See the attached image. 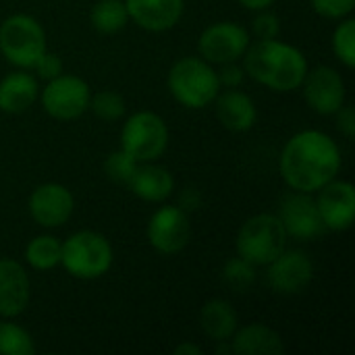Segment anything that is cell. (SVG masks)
Listing matches in <instances>:
<instances>
[{
  "instance_id": "6da1fadb",
  "label": "cell",
  "mask_w": 355,
  "mask_h": 355,
  "mask_svg": "<svg viewBox=\"0 0 355 355\" xmlns=\"http://www.w3.org/2000/svg\"><path fill=\"white\" fill-rule=\"evenodd\" d=\"M279 168L291 189L314 193L337 177L341 152L327 133L302 131L285 144Z\"/></svg>"
},
{
  "instance_id": "7a4b0ae2",
  "label": "cell",
  "mask_w": 355,
  "mask_h": 355,
  "mask_svg": "<svg viewBox=\"0 0 355 355\" xmlns=\"http://www.w3.org/2000/svg\"><path fill=\"white\" fill-rule=\"evenodd\" d=\"M243 60L245 73L275 92H293L302 87L308 73L306 56L279 40H258L256 44H250Z\"/></svg>"
},
{
  "instance_id": "3957f363",
  "label": "cell",
  "mask_w": 355,
  "mask_h": 355,
  "mask_svg": "<svg viewBox=\"0 0 355 355\" xmlns=\"http://www.w3.org/2000/svg\"><path fill=\"white\" fill-rule=\"evenodd\" d=\"M168 89L179 104L198 110L214 102L220 92V81L208 60L187 56L173 64L168 73Z\"/></svg>"
},
{
  "instance_id": "277c9868",
  "label": "cell",
  "mask_w": 355,
  "mask_h": 355,
  "mask_svg": "<svg viewBox=\"0 0 355 355\" xmlns=\"http://www.w3.org/2000/svg\"><path fill=\"white\" fill-rule=\"evenodd\" d=\"M60 264L75 279H98L112 266V248L104 235L79 231L60 243Z\"/></svg>"
},
{
  "instance_id": "5b68a950",
  "label": "cell",
  "mask_w": 355,
  "mask_h": 355,
  "mask_svg": "<svg viewBox=\"0 0 355 355\" xmlns=\"http://www.w3.org/2000/svg\"><path fill=\"white\" fill-rule=\"evenodd\" d=\"M287 231L279 216L256 214L237 233V252L254 266H268L287 248Z\"/></svg>"
},
{
  "instance_id": "8992f818",
  "label": "cell",
  "mask_w": 355,
  "mask_h": 355,
  "mask_svg": "<svg viewBox=\"0 0 355 355\" xmlns=\"http://www.w3.org/2000/svg\"><path fill=\"white\" fill-rule=\"evenodd\" d=\"M0 52L21 69H33L46 52L44 27L29 15H12L0 25Z\"/></svg>"
},
{
  "instance_id": "52a82bcc",
  "label": "cell",
  "mask_w": 355,
  "mask_h": 355,
  "mask_svg": "<svg viewBox=\"0 0 355 355\" xmlns=\"http://www.w3.org/2000/svg\"><path fill=\"white\" fill-rule=\"evenodd\" d=\"M168 146V127L156 112H135L121 131V150L137 162H152Z\"/></svg>"
},
{
  "instance_id": "ba28073f",
  "label": "cell",
  "mask_w": 355,
  "mask_h": 355,
  "mask_svg": "<svg viewBox=\"0 0 355 355\" xmlns=\"http://www.w3.org/2000/svg\"><path fill=\"white\" fill-rule=\"evenodd\" d=\"M89 87L75 75H58L48 81L42 92V104L46 112L58 121L79 119L89 108Z\"/></svg>"
},
{
  "instance_id": "9c48e42d",
  "label": "cell",
  "mask_w": 355,
  "mask_h": 355,
  "mask_svg": "<svg viewBox=\"0 0 355 355\" xmlns=\"http://www.w3.org/2000/svg\"><path fill=\"white\" fill-rule=\"evenodd\" d=\"M248 46H250L248 29L231 21L214 23L206 27L198 42V50L202 58L216 64L237 62L239 58H243Z\"/></svg>"
},
{
  "instance_id": "30bf717a",
  "label": "cell",
  "mask_w": 355,
  "mask_h": 355,
  "mask_svg": "<svg viewBox=\"0 0 355 355\" xmlns=\"http://www.w3.org/2000/svg\"><path fill=\"white\" fill-rule=\"evenodd\" d=\"M191 237L189 216L179 206H162L148 225V239L160 254H179L187 248Z\"/></svg>"
},
{
  "instance_id": "8fae6325",
  "label": "cell",
  "mask_w": 355,
  "mask_h": 355,
  "mask_svg": "<svg viewBox=\"0 0 355 355\" xmlns=\"http://www.w3.org/2000/svg\"><path fill=\"white\" fill-rule=\"evenodd\" d=\"M279 218H281L287 235H291L297 241H312V239L322 237L329 231L322 223L316 200L304 191L287 196L281 202Z\"/></svg>"
},
{
  "instance_id": "7c38bea8",
  "label": "cell",
  "mask_w": 355,
  "mask_h": 355,
  "mask_svg": "<svg viewBox=\"0 0 355 355\" xmlns=\"http://www.w3.org/2000/svg\"><path fill=\"white\" fill-rule=\"evenodd\" d=\"M268 266V283L277 293L283 295H297L306 291L314 279L312 260L297 250H285Z\"/></svg>"
},
{
  "instance_id": "4fadbf2b",
  "label": "cell",
  "mask_w": 355,
  "mask_h": 355,
  "mask_svg": "<svg viewBox=\"0 0 355 355\" xmlns=\"http://www.w3.org/2000/svg\"><path fill=\"white\" fill-rule=\"evenodd\" d=\"M306 102L318 114H335L345 102L343 77L333 67H316L304 77Z\"/></svg>"
},
{
  "instance_id": "5bb4252c",
  "label": "cell",
  "mask_w": 355,
  "mask_h": 355,
  "mask_svg": "<svg viewBox=\"0 0 355 355\" xmlns=\"http://www.w3.org/2000/svg\"><path fill=\"white\" fill-rule=\"evenodd\" d=\"M73 208H75L73 193L60 183L40 185L29 198L31 218L46 229L62 227L71 218Z\"/></svg>"
},
{
  "instance_id": "9a60e30c",
  "label": "cell",
  "mask_w": 355,
  "mask_h": 355,
  "mask_svg": "<svg viewBox=\"0 0 355 355\" xmlns=\"http://www.w3.org/2000/svg\"><path fill=\"white\" fill-rule=\"evenodd\" d=\"M316 206L329 231H345L354 225L355 189L349 181H329L318 189Z\"/></svg>"
},
{
  "instance_id": "2e32d148",
  "label": "cell",
  "mask_w": 355,
  "mask_h": 355,
  "mask_svg": "<svg viewBox=\"0 0 355 355\" xmlns=\"http://www.w3.org/2000/svg\"><path fill=\"white\" fill-rule=\"evenodd\" d=\"M31 295V285L25 268L15 260H0V316H19Z\"/></svg>"
},
{
  "instance_id": "e0dca14e",
  "label": "cell",
  "mask_w": 355,
  "mask_h": 355,
  "mask_svg": "<svg viewBox=\"0 0 355 355\" xmlns=\"http://www.w3.org/2000/svg\"><path fill=\"white\" fill-rule=\"evenodd\" d=\"M125 6L129 19L148 31H166L183 15V0H125Z\"/></svg>"
},
{
  "instance_id": "ac0fdd59",
  "label": "cell",
  "mask_w": 355,
  "mask_h": 355,
  "mask_svg": "<svg viewBox=\"0 0 355 355\" xmlns=\"http://www.w3.org/2000/svg\"><path fill=\"white\" fill-rule=\"evenodd\" d=\"M214 104H216V116L223 123V127L231 131H248L254 127L258 112H256V104L248 94L239 89H227L223 94L218 92Z\"/></svg>"
},
{
  "instance_id": "d6986e66",
  "label": "cell",
  "mask_w": 355,
  "mask_h": 355,
  "mask_svg": "<svg viewBox=\"0 0 355 355\" xmlns=\"http://www.w3.org/2000/svg\"><path fill=\"white\" fill-rule=\"evenodd\" d=\"M229 341L233 354L281 355L285 352L281 335L266 324H248L243 329H237Z\"/></svg>"
},
{
  "instance_id": "ffe728a7",
  "label": "cell",
  "mask_w": 355,
  "mask_h": 355,
  "mask_svg": "<svg viewBox=\"0 0 355 355\" xmlns=\"http://www.w3.org/2000/svg\"><path fill=\"white\" fill-rule=\"evenodd\" d=\"M129 187L137 198L146 202H164L175 189V179L164 166H158V164L139 166L137 164L129 181Z\"/></svg>"
},
{
  "instance_id": "44dd1931",
  "label": "cell",
  "mask_w": 355,
  "mask_h": 355,
  "mask_svg": "<svg viewBox=\"0 0 355 355\" xmlns=\"http://www.w3.org/2000/svg\"><path fill=\"white\" fill-rule=\"evenodd\" d=\"M37 79L29 73L17 71L0 81V110L4 112H25L37 100Z\"/></svg>"
},
{
  "instance_id": "7402d4cb",
  "label": "cell",
  "mask_w": 355,
  "mask_h": 355,
  "mask_svg": "<svg viewBox=\"0 0 355 355\" xmlns=\"http://www.w3.org/2000/svg\"><path fill=\"white\" fill-rule=\"evenodd\" d=\"M200 324H202V331L210 339H214L216 343L218 341H229L235 335V331L239 329V316H237L235 308L229 302L212 300L202 308Z\"/></svg>"
},
{
  "instance_id": "603a6c76",
  "label": "cell",
  "mask_w": 355,
  "mask_h": 355,
  "mask_svg": "<svg viewBox=\"0 0 355 355\" xmlns=\"http://www.w3.org/2000/svg\"><path fill=\"white\" fill-rule=\"evenodd\" d=\"M25 260L35 270H50L56 264H60V241L52 235H40L33 237L27 243Z\"/></svg>"
},
{
  "instance_id": "cb8c5ba5",
  "label": "cell",
  "mask_w": 355,
  "mask_h": 355,
  "mask_svg": "<svg viewBox=\"0 0 355 355\" xmlns=\"http://www.w3.org/2000/svg\"><path fill=\"white\" fill-rule=\"evenodd\" d=\"M129 21V12L125 2L121 0H100L92 8V25L100 33H116Z\"/></svg>"
},
{
  "instance_id": "d4e9b609",
  "label": "cell",
  "mask_w": 355,
  "mask_h": 355,
  "mask_svg": "<svg viewBox=\"0 0 355 355\" xmlns=\"http://www.w3.org/2000/svg\"><path fill=\"white\" fill-rule=\"evenodd\" d=\"M223 283L237 293H245L256 283V266L241 256L229 260L223 268Z\"/></svg>"
},
{
  "instance_id": "484cf974",
  "label": "cell",
  "mask_w": 355,
  "mask_h": 355,
  "mask_svg": "<svg viewBox=\"0 0 355 355\" xmlns=\"http://www.w3.org/2000/svg\"><path fill=\"white\" fill-rule=\"evenodd\" d=\"M33 352L35 345L27 331L12 322H0V355H31Z\"/></svg>"
},
{
  "instance_id": "4316f807",
  "label": "cell",
  "mask_w": 355,
  "mask_h": 355,
  "mask_svg": "<svg viewBox=\"0 0 355 355\" xmlns=\"http://www.w3.org/2000/svg\"><path fill=\"white\" fill-rule=\"evenodd\" d=\"M89 108L102 121H119L125 114V110H127L123 96L112 92V89L98 92L94 98H89Z\"/></svg>"
},
{
  "instance_id": "83f0119b",
  "label": "cell",
  "mask_w": 355,
  "mask_h": 355,
  "mask_svg": "<svg viewBox=\"0 0 355 355\" xmlns=\"http://www.w3.org/2000/svg\"><path fill=\"white\" fill-rule=\"evenodd\" d=\"M333 50L345 67H355V21L347 19L339 23L333 33Z\"/></svg>"
},
{
  "instance_id": "f1b7e54d",
  "label": "cell",
  "mask_w": 355,
  "mask_h": 355,
  "mask_svg": "<svg viewBox=\"0 0 355 355\" xmlns=\"http://www.w3.org/2000/svg\"><path fill=\"white\" fill-rule=\"evenodd\" d=\"M137 160L127 154L125 150H119V152H112L106 162H104V173L108 175V179H112L114 183H121V185H129L135 168H137Z\"/></svg>"
},
{
  "instance_id": "f546056e",
  "label": "cell",
  "mask_w": 355,
  "mask_h": 355,
  "mask_svg": "<svg viewBox=\"0 0 355 355\" xmlns=\"http://www.w3.org/2000/svg\"><path fill=\"white\" fill-rule=\"evenodd\" d=\"M279 31H281L279 17L275 12H268L266 8H262V12L252 21V33L258 40H277Z\"/></svg>"
},
{
  "instance_id": "4dcf8cb0",
  "label": "cell",
  "mask_w": 355,
  "mask_h": 355,
  "mask_svg": "<svg viewBox=\"0 0 355 355\" xmlns=\"http://www.w3.org/2000/svg\"><path fill=\"white\" fill-rule=\"evenodd\" d=\"M312 6L318 15L329 19H341L355 8V0H312Z\"/></svg>"
},
{
  "instance_id": "1f68e13d",
  "label": "cell",
  "mask_w": 355,
  "mask_h": 355,
  "mask_svg": "<svg viewBox=\"0 0 355 355\" xmlns=\"http://www.w3.org/2000/svg\"><path fill=\"white\" fill-rule=\"evenodd\" d=\"M33 69H35V73H37L40 79H48L50 81V79H54V77H58L62 73V60L56 54L44 52L40 56V60L33 64Z\"/></svg>"
},
{
  "instance_id": "d6a6232c",
  "label": "cell",
  "mask_w": 355,
  "mask_h": 355,
  "mask_svg": "<svg viewBox=\"0 0 355 355\" xmlns=\"http://www.w3.org/2000/svg\"><path fill=\"white\" fill-rule=\"evenodd\" d=\"M218 75V81L223 83V85H227V87H237L241 81H243V69L237 64V62H225L223 64V69H220V73H216Z\"/></svg>"
},
{
  "instance_id": "836d02e7",
  "label": "cell",
  "mask_w": 355,
  "mask_h": 355,
  "mask_svg": "<svg viewBox=\"0 0 355 355\" xmlns=\"http://www.w3.org/2000/svg\"><path fill=\"white\" fill-rule=\"evenodd\" d=\"M337 127L345 133V137L354 139L355 135V110L354 106H341L337 112Z\"/></svg>"
},
{
  "instance_id": "e575fe53",
  "label": "cell",
  "mask_w": 355,
  "mask_h": 355,
  "mask_svg": "<svg viewBox=\"0 0 355 355\" xmlns=\"http://www.w3.org/2000/svg\"><path fill=\"white\" fill-rule=\"evenodd\" d=\"M200 193L196 191V189H187L183 196H181V202H179V208H183V210H196L198 206H200Z\"/></svg>"
},
{
  "instance_id": "d590c367",
  "label": "cell",
  "mask_w": 355,
  "mask_h": 355,
  "mask_svg": "<svg viewBox=\"0 0 355 355\" xmlns=\"http://www.w3.org/2000/svg\"><path fill=\"white\" fill-rule=\"evenodd\" d=\"M245 8H252V10H262V8H268L275 0H239Z\"/></svg>"
},
{
  "instance_id": "8d00e7d4",
  "label": "cell",
  "mask_w": 355,
  "mask_h": 355,
  "mask_svg": "<svg viewBox=\"0 0 355 355\" xmlns=\"http://www.w3.org/2000/svg\"><path fill=\"white\" fill-rule=\"evenodd\" d=\"M175 354H177V355H200V354H202V349H200L198 345H191V343H183V345H179V347L175 349Z\"/></svg>"
}]
</instances>
